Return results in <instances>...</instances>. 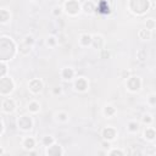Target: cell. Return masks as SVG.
I'll return each mask as SVG.
<instances>
[{
	"label": "cell",
	"mask_w": 156,
	"mask_h": 156,
	"mask_svg": "<svg viewBox=\"0 0 156 156\" xmlns=\"http://www.w3.org/2000/svg\"><path fill=\"white\" fill-rule=\"evenodd\" d=\"M83 10L87 12V13H91L94 10H95V5L91 2V1H88L83 5Z\"/></svg>",
	"instance_id": "20"
},
{
	"label": "cell",
	"mask_w": 156,
	"mask_h": 156,
	"mask_svg": "<svg viewBox=\"0 0 156 156\" xmlns=\"http://www.w3.org/2000/svg\"><path fill=\"white\" fill-rule=\"evenodd\" d=\"M116 113V108L113 107V106H111V105H107V106H105V108H104V115L106 116V117H112L113 115Z\"/></svg>",
	"instance_id": "18"
},
{
	"label": "cell",
	"mask_w": 156,
	"mask_h": 156,
	"mask_svg": "<svg viewBox=\"0 0 156 156\" xmlns=\"http://www.w3.org/2000/svg\"><path fill=\"white\" fill-rule=\"evenodd\" d=\"M22 146H23L24 149H27V150L33 149V147L35 146V139L32 138V136H27V138H24L23 141H22Z\"/></svg>",
	"instance_id": "12"
},
{
	"label": "cell",
	"mask_w": 156,
	"mask_h": 156,
	"mask_svg": "<svg viewBox=\"0 0 156 156\" xmlns=\"http://www.w3.org/2000/svg\"><path fill=\"white\" fill-rule=\"evenodd\" d=\"M46 155H49V156H61V155H63V150L58 144L52 143L51 145L48 146Z\"/></svg>",
	"instance_id": "6"
},
{
	"label": "cell",
	"mask_w": 156,
	"mask_h": 156,
	"mask_svg": "<svg viewBox=\"0 0 156 156\" xmlns=\"http://www.w3.org/2000/svg\"><path fill=\"white\" fill-rule=\"evenodd\" d=\"M149 102H150V105H152V106L156 104V98H155V95H154V94H151V95H150V98H149Z\"/></svg>",
	"instance_id": "31"
},
{
	"label": "cell",
	"mask_w": 156,
	"mask_h": 156,
	"mask_svg": "<svg viewBox=\"0 0 156 156\" xmlns=\"http://www.w3.org/2000/svg\"><path fill=\"white\" fill-rule=\"evenodd\" d=\"M46 44H48L49 46H55V45L57 44V39H56L55 37H52V35H51V37H49V38H48Z\"/></svg>",
	"instance_id": "24"
},
{
	"label": "cell",
	"mask_w": 156,
	"mask_h": 156,
	"mask_svg": "<svg viewBox=\"0 0 156 156\" xmlns=\"http://www.w3.org/2000/svg\"><path fill=\"white\" fill-rule=\"evenodd\" d=\"M7 67H6V65L5 63H2V62H0V77H2L5 73H6V69Z\"/></svg>",
	"instance_id": "29"
},
{
	"label": "cell",
	"mask_w": 156,
	"mask_h": 156,
	"mask_svg": "<svg viewBox=\"0 0 156 156\" xmlns=\"http://www.w3.org/2000/svg\"><path fill=\"white\" fill-rule=\"evenodd\" d=\"M61 77H62L65 80H71V79L74 77V69L71 68V67H65V68H62V71H61Z\"/></svg>",
	"instance_id": "11"
},
{
	"label": "cell",
	"mask_w": 156,
	"mask_h": 156,
	"mask_svg": "<svg viewBox=\"0 0 156 156\" xmlns=\"http://www.w3.org/2000/svg\"><path fill=\"white\" fill-rule=\"evenodd\" d=\"M56 118H57V121H60V122H67V121H68V115H67L66 112H58V113L56 115Z\"/></svg>",
	"instance_id": "23"
},
{
	"label": "cell",
	"mask_w": 156,
	"mask_h": 156,
	"mask_svg": "<svg viewBox=\"0 0 156 156\" xmlns=\"http://www.w3.org/2000/svg\"><path fill=\"white\" fill-rule=\"evenodd\" d=\"M154 28H155V21L154 20H147L146 21V29L152 30Z\"/></svg>",
	"instance_id": "27"
},
{
	"label": "cell",
	"mask_w": 156,
	"mask_h": 156,
	"mask_svg": "<svg viewBox=\"0 0 156 156\" xmlns=\"http://www.w3.org/2000/svg\"><path fill=\"white\" fill-rule=\"evenodd\" d=\"M107 155H110V156H115V155H121V156H123V155H124V152H123L122 150H117V149H115V150L108 151V152H107Z\"/></svg>",
	"instance_id": "26"
},
{
	"label": "cell",
	"mask_w": 156,
	"mask_h": 156,
	"mask_svg": "<svg viewBox=\"0 0 156 156\" xmlns=\"http://www.w3.org/2000/svg\"><path fill=\"white\" fill-rule=\"evenodd\" d=\"M116 136H117V132H116V129L112 128V127H106V128L102 130V138H104L105 140H107V141L113 140Z\"/></svg>",
	"instance_id": "9"
},
{
	"label": "cell",
	"mask_w": 156,
	"mask_h": 156,
	"mask_svg": "<svg viewBox=\"0 0 156 156\" xmlns=\"http://www.w3.org/2000/svg\"><path fill=\"white\" fill-rule=\"evenodd\" d=\"M88 80L84 78V77H79V78H77L76 79V82H74V88H76V90H78V91H85L87 89H88Z\"/></svg>",
	"instance_id": "10"
},
{
	"label": "cell",
	"mask_w": 156,
	"mask_h": 156,
	"mask_svg": "<svg viewBox=\"0 0 156 156\" xmlns=\"http://www.w3.org/2000/svg\"><path fill=\"white\" fill-rule=\"evenodd\" d=\"M65 10L69 15H77L80 10V5L77 0H67L65 4Z\"/></svg>",
	"instance_id": "5"
},
{
	"label": "cell",
	"mask_w": 156,
	"mask_h": 156,
	"mask_svg": "<svg viewBox=\"0 0 156 156\" xmlns=\"http://www.w3.org/2000/svg\"><path fill=\"white\" fill-rule=\"evenodd\" d=\"M130 2H135V6H129L130 10L135 13L140 15L149 10V5H150L149 0H130Z\"/></svg>",
	"instance_id": "2"
},
{
	"label": "cell",
	"mask_w": 156,
	"mask_h": 156,
	"mask_svg": "<svg viewBox=\"0 0 156 156\" xmlns=\"http://www.w3.org/2000/svg\"><path fill=\"white\" fill-rule=\"evenodd\" d=\"M4 152H5V151H4V150H2V149H1V147H0V155H2V154H4Z\"/></svg>",
	"instance_id": "37"
},
{
	"label": "cell",
	"mask_w": 156,
	"mask_h": 156,
	"mask_svg": "<svg viewBox=\"0 0 156 156\" xmlns=\"http://www.w3.org/2000/svg\"><path fill=\"white\" fill-rule=\"evenodd\" d=\"M17 123H18V128H20V129H23V130H29V129H32V127H33V121H32V118H30L29 116H27V115L20 116Z\"/></svg>",
	"instance_id": "4"
},
{
	"label": "cell",
	"mask_w": 156,
	"mask_h": 156,
	"mask_svg": "<svg viewBox=\"0 0 156 156\" xmlns=\"http://www.w3.org/2000/svg\"><path fill=\"white\" fill-rule=\"evenodd\" d=\"M102 145H104V147H105V149H107V147L110 146V143H108V141H107V143H106V141H104V143H102Z\"/></svg>",
	"instance_id": "35"
},
{
	"label": "cell",
	"mask_w": 156,
	"mask_h": 156,
	"mask_svg": "<svg viewBox=\"0 0 156 156\" xmlns=\"http://www.w3.org/2000/svg\"><path fill=\"white\" fill-rule=\"evenodd\" d=\"M79 43L83 46L91 45V35L90 34H82L80 35V39H79Z\"/></svg>",
	"instance_id": "15"
},
{
	"label": "cell",
	"mask_w": 156,
	"mask_h": 156,
	"mask_svg": "<svg viewBox=\"0 0 156 156\" xmlns=\"http://www.w3.org/2000/svg\"><path fill=\"white\" fill-rule=\"evenodd\" d=\"M139 38L140 39H146V40H149L150 38H151V30L150 29H141L140 32H139Z\"/></svg>",
	"instance_id": "19"
},
{
	"label": "cell",
	"mask_w": 156,
	"mask_h": 156,
	"mask_svg": "<svg viewBox=\"0 0 156 156\" xmlns=\"http://www.w3.org/2000/svg\"><path fill=\"white\" fill-rule=\"evenodd\" d=\"M28 110H29V112H32V113L39 112V110H40L39 102H37V101H30V102L28 104Z\"/></svg>",
	"instance_id": "16"
},
{
	"label": "cell",
	"mask_w": 156,
	"mask_h": 156,
	"mask_svg": "<svg viewBox=\"0 0 156 156\" xmlns=\"http://www.w3.org/2000/svg\"><path fill=\"white\" fill-rule=\"evenodd\" d=\"M106 56L108 57V56H110V52H108V51H106V50H102V55H101V57H102V58H105Z\"/></svg>",
	"instance_id": "33"
},
{
	"label": "cell",
	"mask_w": 156,
	"mask_h": 156,
	"mask_svg": "<svg viewBox=\"0 0 156 156\" xmlns=\"http://www.w3.org/2000/svg\"><path fill=\"white\" fill-rule=\"evenodd\" d=\"M11 18V13L6 9H0V23H7Z\"/></svg>",
	"instance_id": "14"
},
{
	"label": "cell",
	"mask_w": 156,
	"mask_h": 156,
	"mask_svg": "<svg viewBox=\"0 0 156 156\" xmlns=\"http://www.w3.org/2000/svg\"><path fill=\"white\" fill-rule=\"evenodd\" d=\"M128 77H129V72H126V71H124V72L122 73V78H124V79H127Z\"/></svg>",
	"instance_id": "34"
},
{
	"label": "cell",
	"mask_w": 156,
	"mask_h": 156,
	"mask_svg": "<svg viewBox=\"0 0 156 156\" xmlns=\"http://www.w3.org/2000/svg\"><path fill=\"white\" fill-rule=\"evenodd\" d=\"M127 129H128L129 132H132V133H135V132H138V129H139V123L135 122V121H132V122L128 123Z\"/></svg>",
	"instance_id": "21"
},
{
	"label": "cell",
	"mask_w": 156,
	"mask_h": 156,
	"mask_svg": "<svg viewBox=\"0 0 156 156\" xmlns=\"http://www.w3.org/2000/svg\"><path fill=\"white\" fill-rule=\"evenodd\" d=\"M143 122L144 123H151L152 122V117H151V115H144V117H143Z\"/></svg>",
	"instance_id": "30"
},
{
	"label": "cell",
	"mask_w": 156,
	"mask_h": 156,
	"mask_svg": "<svg viewBox=\"0 0 156 156\" xmlns=\"http://www.w3.org/2000/svg\"><path fill=\"white\" fill-rule=\"evenodd\" d=\"M144 135H145V139L147 140H154L155 139V129L151 128V127H147L144 132Z\"/></svg>",
	"instance_id": "17"
},
{
	"label": "cell",
	"mask_w": 156,
	"mask_h": 156,
	"mask_svg": "<svg viewBox=\"0 0 156 156\" xmlns=\"http://www.w3.org/2000/svg\"><path fill=\"white\" fill-rule=\"evenodd\" d=\"M41 143H43V145L49 146V145H51L52 143H55V139H54L52 136H50V135H46V136H44V138L41 139Z\"/></svg>",
	"instance_id": "22"
},
{
	"label": "cell",
	"mask_w": 156,
	"mask_h": 156,
	"mask_svg": "<svg viewBox=\"0 0 156 156\" xmlns=\"http://www.w3.org/2000/svg\"><path fill=\"white\" fill-rule=\"evenodd\" d=\"M33 43H34V39H33V37H32V35H27V37L24 38V40H23V44L29 45V46H32V45H33Z\"/></svg>",
	"instance_id": "25"
},
{
	"label": "cell",
	"mask_w": 156,
	"mask_h": 156,
	"mask_svg": "<svg viewBox=\"0 0 156 156\" xmlns=\"http://www.w3.org/2000/svg\"><path fill=\"white\" fill-rule=\"evenodd\" d=\"M1 106H2V110H4L6 113H11V112H13V111L16 110V102H15L12 99H10V98H6V99L2 101Z\"/></svg>",
	"instance_id": "8"
},
{
	"label": "cell",
	"mask_w": 156,
	"mask_h": 156,
	"mask_svg": "<svg viewBox=\"0 0 156 156\" xmlns=\"http://www.w3.org/2000/svg\"><path fill=\"white\" fill-rule=\"evenodd\" d=\"M127 88L129 91H138L141 88V79L140 77H128L127 78Z\"/></svg>",
	"instance_id": "3"
},
{
	"label": "cell",
	"mask_w": 156,
	"mask_h": 156,
	"mask_svg": "<svg viewBox=\"0 0 156 156\" xmlns=\"http://www.w3.org/2000/svg\"><path fill=\"white\" fill-rule=\"evenodd\" d=\"M28 87H29V90L32 93L37 94V93H40L41 91V89H43V82L39 78H34V79H32L28 83Z\"/></svg>",
	"instance_id": "7"
},
{
	"label": "cell",
	"mask_w": 156,
	"mask_h": 156,
	"mask_svg": "<svg viewBox=\"0 0 156 156\" xmlns=\"http://www.w3.org/2000/svg\"><path fill=\"white\" fill-rule=\"evenodd\" d=\"M91 45L95 48V49H101L102 45H104V39L101 35H95V37H91Z\"/></svg>",
	"instance_id": "13"
},
{
	"label": "cell",
	"mask_w": 156,
	"mask_h": 156,
	"mask_svg": "<svg viewBox=\"0 0 156 156\" xmlns=\"http://www.w3.org/2000/svg\"><path fill=\"white\" fill-rule=\"evenodd\" d=\"M2 129H4V128H2V123H1V122H0V134H1V133H2Z\"/></svg>",
	"instance_id": "36"
},
{
	"label": "cell",
	"mask_w": 156,
	"mask_h": 156,
	"mask_svg": "<svg viewBox=\"0 0 156 156\" xmlns=\"http://www.w3.org/2000/svg\"><path fill=\"white\" fill-rule=\"evenodd\" d=\"M15 88V84L11 78L9 77H0V94L7 95L10 94Z\"/></svg>",
	"instance_id": "1"
},
{
	"label": "cell",
	"mask_w": 156,
	"mask_h": 156,
	"mask_svg": "<svg viewBox=\"0 0 156 156\" xmlns=\"http://www.w3.org/2000/svg\"><path fill=\"white\" fill-rule=\"evenodd\" d=\"M61 91H62V90H61V87H56V88H54V89H52V93H54L55 95L61 94Z\"/></svg>",
	"instance_id": "32"
},
{
	"label": "cell",
	"mask_w": 156,
	"mask_h": 156,
	"mask_svg": "<svg viewBox=\"0 0 156 156\" xmlns=\"http://www.w3.org/2000/svg\"><path fill=\"white\" fill-rule=\"evenodd\" d=\"M61 13H62V9L60 6H55L54 10H52V15L54 16H60Z\"/></svg>",
	"instance_id": "28"
}]
</instances>
